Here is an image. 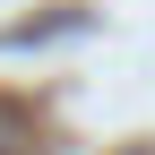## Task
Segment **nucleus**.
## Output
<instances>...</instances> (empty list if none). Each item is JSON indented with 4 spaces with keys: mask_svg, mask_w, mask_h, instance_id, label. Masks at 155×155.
I'll return each instance as SVG.
<instances>
[{
    "mask_svg": "<svg viewBox=\"0 0 155 155\" xmlns=\"http://www.w3.org/2000/svg\"><path fill=\"white\" fill-rule=\"evenodd\" d=\"M121 155H147V147H121Z\"/></svg>",
    "mask_w": 155,
    "mask_h": 155,
    "instance_id": "1",
    "label": "nucleus"
},
{
    "mask_svg": "<svg viewBox=\"0 0 155 155\" xmlns=\"http://www.w3.org/2000/svg\"><path fill=\"white\" fill-rule=\"evenodd\" d=\"M0 155H9V147H0Z\"/></svg>",
    "mask_w": 155,
    "mask_h": 155,
    "instance_id": "2",
    "label": "nucleus"
}]
</instances>
